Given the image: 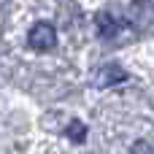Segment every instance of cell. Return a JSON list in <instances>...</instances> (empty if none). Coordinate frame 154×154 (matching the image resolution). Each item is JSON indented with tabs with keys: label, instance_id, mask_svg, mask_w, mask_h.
I'll list each match as a JSON object with an SVG mask.
<instances>
[{
	"label": "cell",
	"instance_id": "obj_4",
	"mask_svg": "<svg viewBox=\"0 0 154 154\" xmlns=\"http://www.w3.org/2000/svg\"><path fill=\"white\" fill-rule=\"evenodd\" d=\"M65 135H68L73 143H84V141H87V125H84V122H79V119H70V125H68Z\"/></svg>",
	"mask_w": 154,
	"mask_h": 154
},
{
	"label": "cell",
	"instance_id": "obj_1",
	"mask_svg": "<svg viewBox=\"0 0 154 154\" xmlns=\"http://www.w3.org/2000/svg\"><path fill=\"white\" fill-rule=\"evenodd\" d=\"M27 46L35 51H51L57 46V30L49 22H35L27 32Z\"/></svg>",
	"mask_w": 154,
	"mask_h": 154
},
{
	"label": "cell",
	"instance_id": "obj_3",
	"mask_svg": "<svg viewBox=\"0 0 154 154\" xmlns=\"http://www.w3.org/2000/svg\"><path fill=\"white\" fill-rule=\"evenodd\" d=\"M127 81V73L119 68V65H103L97 70V79H95V87H111V84H122Z\"/></svg>",
	"mask_w": 154,
	"mask_h": 154
},
{
	"label": "cell",
	"instance_id": "obj_5",
	"mask_svg": "<svg viewBox=\"0 0 154 154\" xmlns=\"http://www.w3.org/2000/svg\"><path fill=\"white\" fill-rule=\"evenodd\" d=\"M130 154H154V149L146 143V141H138V143H133V152Z\"/></svg>",
	"mask_w": 154,
	"mask_h": 154
},
{
	"label": "cell",
	"instance_id": "obj_2",
	"mask_svg": "<svg viewBox=\"0 0 154 154\" xmlns=\"http://www.w3.org/2000/svg\"><path fill=\"white\" fill-rule=\"evenodd\" d=\"M95 24H97V32L103 38H116L125 27H127V19L116 11H100L95 16Z\"/></svg>",
	"mask_w": 154,
	"mask_h": 154
}]
</instances>
